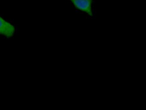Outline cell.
<instances>
[{
  "label": "cell",
  "mask_w": 146,
  "mask_h": 110,
  "mask_svg": "<svg viewBox=\"0 0 146 110\" xmlns=\"http://www.w3.org/2000/svg\"><path fill=\"white\" fill-rule=\"evenodd\" d=\"M15 32L14 26L0 16V34L10 38L13 37Z\"/></svg>",
  "instance_id": "2"
},
{
  "label": "cell",
  "mask_w": 146,
  "mask_h": 110,
  "mask_svg": "<svg viewBox=\"0 0 146 110\" xmlns=\"http://www.w3.org/2000/svg\"><path fill=\"white\" fill-rule=\"evenodd\" d=\"M74 7L78 10L90 16L93 15V0H70Z\"/></svg>",
  "instance_id": "1"
}]
</instances>
